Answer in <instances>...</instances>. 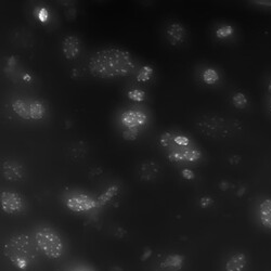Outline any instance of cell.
<instances>
[{
	"mask_svg": "<svg viewBox=\"0 0 271 271\" xmlns=\"http://www.w3.org/2000/svg\"><path fill=\"white\" fill-rule=\"evenodd\" d=\"M135 68L136 62L130 52L121 48L97 51L88 62L91 75L103 79L129 76Z\"/></svg>",
	"mask_w": 271,
	"mask_h": 271,
	"instance_id": "1",
	"label": "cell"
},
{
	"mask_svg": "<svg viewBox=\"0 0 271 271\" xmlns=\"http://www.w3.org/2000/svg\"><path fill=\"white\" fill-rule=\"evenodd\" d=\"M4 252L13 265L20 270H28L35 259V245L26 234L12 235L6 242Z\"/></svg>",
	"mask_w": 271,
	"mask_h": 271,
	"instance_id": "2",
	"label": "cell"
},
{
	"mask_svg": "<svg viewBox=\"0 0 271 271\" xmlns=\"http://www.w3.org/2000/svg\"><path fill=\"white\" fill-rule=\"evenodd\" d=\"M239 123L233 121L230 122L227 118L221 116H205L203 120L196 123V127L201 131V134L214 138H224L230 134L235 133V126Z\"/></svg>",
	"mask_w": 271,
	"mask_h": 271,
	"instance_id": "3",
	"label": "cell"
},
{
	"mask_svg": "<svg viewBox=\"0 0 271 271\" xmlns=\"http://www.w3.org/2000/svg\"><path fill=\"white\" fill-rule=\"evenodd\" d=\"M36 242L42 252L51 259H57L63 253V243L60 235L51 228H41L36 232Z\"/></svg>",
	"mask_w": 271,
	"mask_h": 271,
	"instance_id": "4",
	"label": "cell"
},
{
	"mask_svg": "<svg viewBox=\"0 0 271 271\" xmlns=\"http://www.w3.org/2000/svg\"><path fill=\"white\" fill-rule=\"evenodd\" d=\"M2 201V208L7 214H17L24 207L23 197L11 191H4L0 196Z\"/></svg>",
	"mask_w": 271,
	"mask_h": 271,
	"instance_id": "5",
	"label": "cell"
},
{
	"mask_svg": "<svg viewBox=\"0 0 271 271\" xmlns=\"http://www.w3.org/2000/svg\"><path fill=\"white\" fill-rule=\"evenodd\" d=\"M4 177L9 181L21 180L24 175V169L21 164L15 161H6L3 165Z\"/></svg>",
	"mask_w": 271,
	"mask_h": 271,
	"instance_id": "6",
	"label": "cell"
},
{
	"mask_svg": "<svg viewBox=\"0 0 271 271\" xmlns=\"http://www.w3.org/2000/svg\"><path fill=\"white\" fill-rule=\"evenodd\" d=\"M68 207L74 211H86L96 207V202L87 195H78L68 200Z\"/></svg>",
	"mask_w": 271,
	"mask_h": 271,
	"instance_id": "7",
	"label": "cell"
},
{
	"mask_svg": "<svg viewBox=\"0 0 271 271\" xmlns=\"http://www.w3.org/2000/svg\"><path fill=\"white\" fill-rule=\"evenodd\" d=\"M81 51V42L76 36H67L63 41V52L69 60L75 59Z\"/></svg>",
	"mask_w": 271,
	"mask_h": 271,
	"instance_id": "8",
	"label": "cell"
},
{
	"mask_svg": "<svg viewBox=\"0 0 271 271\" xmlns=\"http://www.w3.org/2000/svg\"><path fill=\"white\" fill-rule=\"evenodd\" d=\"M247 265V258L243 253H235L226 262V271H244Z\"/></svg>",
	"mask_w": 271,
	"mask_h": 271,
	"instance_id": "9",
	"label": "cell"
},
{
	"mask_svg": "<svg viewBox=\"0 0 271 271\" xmlns=\"http://www.w3.org/2000/svg\"><path fill=\"white\" fill-rule=\"evenodd\" d=\"M167 36L171 45H178L183 42L184 36H186V30L181 24L174 23L167 29Z\"/></svg>",
	"mask_w": 271,
	"mask_h": 271,
	"instance_id": "10",
	"label": "cell"
},
{
	"mask_svg": "<svg viewBox=\"0 0 271 271\" xmlns=\"http://www.w3.org/2000/svg\"><path fill=\"white\" fill-rule=\"evenodd\" d=\"M184 257L181 255H169L162 262V269L164 271H179L183 266Z\"/></svg>",
	"mask_w": 271,
	"mask_h": 271,
	"instance_id": "11",
	"label": "cell"
},
{
	"mask_svg": "<svg viewBox=\"0 0 271 271\" xmlns=\"http://www.w3.org/2000/svg\"><path fill=\"white\" fill-rule=\"evenodd\" d=\"M145 121H147V116L141 113V112L129 111L123 116L124 124L130 127H136L138 125H142L145 123Z\"/></svg>",
	"mask_w": 271,
	"mask_h": 271,
	"instance_id": "12",
	"label": "cell"
},
{
	"mask_svg": "<svg viewBox=\"0 0 271 271\" xmlns=\"http://www.w3.org/2000/svg\"><path fill=\"white\" fill-rule=\"evenodd\" d=\"M260 221L262 226L271 229V200L267 199L260 203L259 206Z\"/></svg>",
	"mask_w": 271,
	"mask_h": 271,
	"instance_id": "13",
	"label": "cell"
},
{
	"mask_svg": "<svg viewBox=\"0 0 271 271\" xmlns=\"http://www.w3.org/2000/svg\"><path fill=\"white\" fill-rule=\"evenodd\" d=\"M12 109L15 110L16 113L20 116L24 118V120H30L31 114H30V105H28L25 101L23 100H17L13 102Z\"/></svg>",
	"mask_w": 271,
	"mask_h": 271,
	"instance_id": "14",
	"label": "cell"
},
{
	"mask_svg": "<svg viewBox=\"0 0 271 271\" xmlns=\"http://www.w3.org/2000/svg\"><path fill=\"white\" fill-rule=\"evenodd\" d=\"M30 114L31 118H33V120H41V118H43L45 115L44 105L38 101L32 102L30 104Z\"/></svg>",
	"mask_w": 271,
	"mask_h": 271,
	"instance_id": "15",
	"label": "cell"
},
{
	"mask_svg": "<svg viewBox=\"0 0 271 271\" xmlns=\"http://www.w3.org/2000/svg\"><path fill=\"white\" fill-rule=\"evenodd\" d=\"M203 79L204 82L208 85H213L218 81V74L214 70H206L203 73Z\"/></svg>",
	"mask_w": 271,
	"mask_h": 271,
	"instance_id": "16",
	"label": "cell"
},
{
	"mask_svg": "<svg viewBox=\"0 0 271 271\" xmlns=\"http://www.w3.org/2000/svg\"><path fill=\"white\" fill-rule=\"evenodd\" d=\"M232 102L233 104L235 105L236 108H239V109H242L244 108L246 105L247 103V99L246 97L244 96L243 94H241V92H237V94H235L232 98Z\"/></svg>",
	"mask_w": 271,
	"mask_h": 271,
	"instance_id": "17",
	"label": "cell"
},
{
	"mask_svg": "<svg viewBox=\"0 0 271 271\" xmlns=\"http://www.w3.org/2000/svg\"><path fill=\"white\" fill-rule=\"evenodd\" d=\"M152 74H153V70H152V68L143 67L140 73H139L137 78H138V81H140V82H147L151 78Z\"/></svg>",
	"mask_w": 271,
	"mask_h": 271,
	"instance_id": "18",
	"label": "cell"
},
{
	"mask_svg": "<svg viewBox=\"0 0 271 271\" xmlns=\"http://www.w3.org/2000/svg\"><path fill=\"white\" fill-rule=\"evenodd\" d=\"M128 97L131 99V100L140 102V101L144 100L145 94L141 90H131V91L128 92Z\"/></svg>",
	"mask_w": 271,
	"mask_h": 271,
	"instance_id": "19",
	"label": "cell"
},
{
	"mask_svg": "<svg viewBox=\"0 0 271 271\" xmlns=\"http://www.w3.org/2000/svg\"><path fill=\"white\" fill-rule=\"evenodd\" d=\"M201 153L196 150H188L182 154L183 158H186L188 161H196L200 157Z\"/></svg>",
	"mask_w": 271,
	"mask_h": 271,
	"instance_id": "20",
	"label": "cell"
},
{
	"mask_svg": "<svg viewBox=\"0 0 271 271\" xmlns=\"http://www.w3.org/2000/svg\"><path fill=\"white\" fill-rule=\"evenodd\" d=\"M173 141V135L170 133H164L160 138V144L164 148H167Z\"/></svg>",
	"mask_w": 271,
	"mask_h": 271,
	"instance_id": "21",
	"label": "cell"
},
{
	"mask_svg": "<svg viewBox=\"0 0 271 271\" xmlns=\"http://www.w3.org/2000/svg\"><path fill=\"white\" fill-rule=\"evenodd\" d=\"M233 33V29L231 28V26H223V28L219 29L217 32H216V35L218 37L220 38H223V37H228L230 36L231 34Z\"/></svg>",
	"mask_w": 271,
	"mask_h": 271,
	"instance_id": "22",
	"label": "cell"
},
{
	"mask_svg": "<svg viewBox=\"0 0 271 271\" xmlns=\"http://www.w3.org/2000/svg\"><path fill=\"white\" fill-rule=\"evenodd\" d=\"M123 136L125 139H127V140H135V139L137 138V130L133 133V127H131L130 130L125 131Z\"/></svg>",
	"mask_w": 271,
	"mask_h": 271,
	"instance_id": "23",
	"label": "cell"
},
{
	"mask_svg": "<svg viewBox=\"0 0 271 271\" xmlns=\"http://www.w3.org/2000/svg\"><path fill=\"white\" fill-rule=\"evenodd\" d=\"M175 141H176V143L180 144V145H187L189 143L188 138H184V137H176Z\"/></svg>",
	"mask_w": 271,
	"mask_h": 271,
	"instance_id": "24",
	"label": "cell"
},
{
	"mask_svg": "<svg viewBox=\"0 0 271 271\" xmlns=\"http://www.w3.org/2000/svg\"><path fill=\"white\" fill-rule=\"evenodd\" d=\"M169 160L171 162H178V161L183 160V156L179 153H173V154L169 155Z\"/></svg>",
	"mask_w": 271,
	"mask_h": 271,
	"instance_id": "25",
	"label": "cell"
},
{
	"mask_svg": "<svg viewBox=\"0 0 271 271\" xmlns=\"http://www.w3.org/2000/svg\"><path fill=\"white\" fill-rule=\"evenodd\" d=\"M182 174H183V177H184V178H187V179H192V178L194 177V175H193L192 171L189 170V169H184Z\"/></svg>",
	"mask_w": 271,
	"mask_h": 271,
	"instance_id": "26",
	"label": "cell"
},
{
	"mask_svg": "<svg viewBox=\"0 0 271 271\" xmlns=\"http://www.w3.org/2000/svg\"><path fill=\"white\" fill-rule=\"evenodd\" d=\"M269 90L271 91V83H270V85H269Z\"/></svg>",
	"mask_w": 271,
	"mask_h": 271,
	"instance_id": "27",
	"label": "cell"
}]
</instances>
